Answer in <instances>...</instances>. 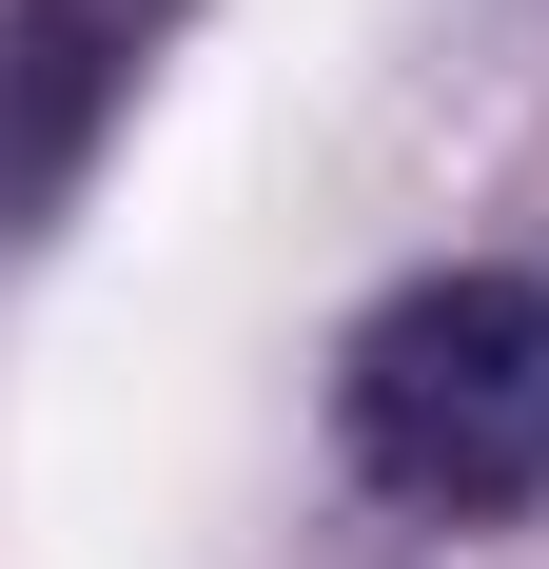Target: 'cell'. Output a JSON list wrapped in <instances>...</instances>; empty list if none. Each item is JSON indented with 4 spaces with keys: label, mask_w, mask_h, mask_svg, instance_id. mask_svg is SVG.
<instances>
[{
    "label": "cell",
    "mask_w": 549,
    "mask_h": 569,
    "mask_svg": "<svg viewBox=\"0 0 549 569\" xmlns=\"http://www.w3.org/2000/svg\"><path fill=\"white\" fill-rule=\"evenodd\" d=\"M373 491L412 511H530L549 491V295L530 276H412L333 373Z\"/></svg>",
    "instance_id": "cell-1"
}]
</instances>
